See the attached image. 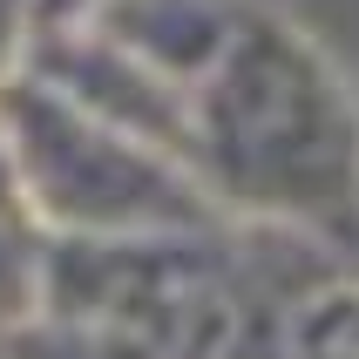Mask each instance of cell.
I'll return each instance as SVG.
<instances>
[{"instance_id":"5b68a950","label":"cell","mask_w":359,"mask_h":359,"mask_svg":"<svg viewBox=\"0 0 359 359\" xmlns=\"http://www.w3.org/2000/svg\"><path fill=\"white\" fill-rule=\"evenodd\" d=\"M299 353L305 359H359V292H325L299 312Z\"/></svg>"},{"instance_id":"7a4b0ae2","label":"cell","mask_w":359,"mask_h":359,"mask_svg":"<svg viewBox=\"0 0 359 359\" xmlns=\"http://www.w3.org/2000/svg\"><path fill=\"white\" fill-rule=\"evenodd\" d=\"M27 210L48 238H210L224 210L183 156L75 109L48 81L20 75L0 95Z\"/></svg>"},{"instance_id":"6da1fadb","label":"cell","mask_w":359,"mask_h":359,"mask_svg":"<svg viewBox=\"0 0 359 359\" xmlns=\"http://www.w3.org/2000/svg\"><path fill=\"white\" fill-rule=\"evenodd\" d=\"M190 163L224 217L359 244V88L299 20L238 14L190 95Z\"/></svg>"},{"instance_id":"3957f363","label":"cell","mask_w":359,"mask_h":359,"mask_svg":"<svg viewBox=\"0 0 359 359\" xmlns=\"http://www.w3.org/2000/svg\"><path fill=\"white\" fill-rule=\"evenodd\" d=\"M81 27H95L122 55H136L170 88L197 95V81L224 61L238 34V14H231V0H102Z\"/></svg>"},{"instance_id":"277c9868","label":"cell","mask_w":359,"mask_h":359,"mask_svg":"<svg viewBox=\"0 0 359 359\" xmlns=\"http://www.w3.org/2000/svg\"><path fill=\"white\" fill-rule=\"evenodd\" d=\"M48 299V231L27 203H0V332L41 319Z\"/></svg>"},{"instance_id":"8992f818","label":"cell","mask_w":359,"mask_h":359,"mask_svg":"<svg viewBox=\"0 0 359 359\" xmlns=\"http://www.w3.org/2000/svg\"><path fill=\"white\" fill-rule=\"evenodd\" d=\"M41 41V0H0V95L27 75Z\"/></svg>"}]
</instances>
